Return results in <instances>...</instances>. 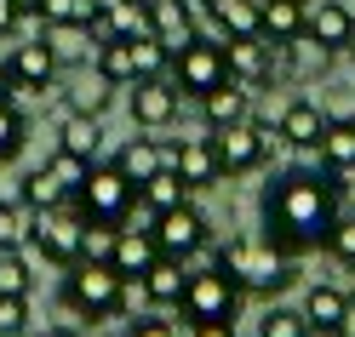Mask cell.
Listing matches in <instances>:
<instances>
[{
    "label": "cell",
    "instance_id": "obj_1",
    "mask_svg": "<svg viewBox=\"0 0 355 337\" xmlns=\"http://www.w3.org/2000/svg\"><path fill=\"white\" fill-rule=\"evenodd\" d=\"M344 206V177L327 166H281L263 183L258 217H263V240L286 257H309L321 252V240L332 229V217Z\"/></svg>",
    "mask_w": 355,
    "mask_h": 337
},
{
    "label": "cell",
    "instance_id": "obj_2",
    "mask_svg": "<svg viewBox=\"0 0 355 337\" xmlns=\"http://www.w3.org/2000/svg\"><path fill=\"white\" fill-rule=\"evenodd\" d=\"M207 263L224 268V275L241 286V298H270L275 303L286 286H298V257L275 252L263 235H230V240H218Z\"/></svg>",
    "mask_w": 355,
    "mask_h": 337
},
{
    "label": "cell",
    "instance_id": "obj_3",
    "mask_svg": "<svg viewBox=\"0 0 355 337\" xmlns=\"http://www.w3.org/2000/svg\"><path fill=\"white\" fill-rule=\"evenodd\" d=\"M58 303L86 326H109L132 309V280H121L109 263H69L58 286Z\"/></svg>",
    "mask_w": 355,
    "mask_h": 337
},
{
    "label": "cell",
    "instance_id": "obj_4",
    "mask_svg": "<svg viewBox=\"0 0 355 337\" xmlns=\"http://www.w3.org/2000/svg\"><path fill=\"white\" fill-rule=\"evenodd\" d=\"M212 149H218V166L224 177H247V172H263L281 149V120H235V126H218L212 131Z\"/></svg>",
    "mask_w": 355,
    "mask_h": 337
},
{
    "label": "cell",
    "instance_id": "obj_5",
    "mask_svg": "<svg viewBox=\"0 0 355 337\" xmlns=\"http://www.w3.org/2000/svg\"><path fill=\"white\" fill-rule=\"evenodd\" d=\"M166 75H172L178 92H184V103H201L212 86H224V80H230L224 40H218V35H189L184 46L166 57Z\"/></svg>",
    "mask_w": 355,
    "mask_h": 337
},
{
    "label": "cell",
    "instance_id": "obj_6",
    "mask_svg": "<svg viewBox=\"0 0 355 337\" xmlns=\"http://www.w3.org/2000/svg\"><path fill=\"white\" fill-rule=\"evenodd\" d=\"M69 200H75V212H80L86 223H115V229H121V223L132 217V206H138V189L121 177L115 161H92Z\"/></svg>",
    "mask_w": 355,
    "mask_h": 337
},
{
    "label": "cell",
    "instance_id": "obj_7",
    "mask_svg": "<svg viewBox=\"0 0 355 337\" xmlns=\"http://www.w3.org/2000/svg\"><path fill=\"white\" fill-rule=\"evenodd\" d=\"M178 314H184L189 326H201V320H241V286L224 275L218 263H201L195 257L189 263V280H184V303H178Z\"/></svg>",
    "mask_w": 355,
    "mask_h": 337
},
{
    "label": "cell",
    "instance_id": "obj_8",
    "mask_svg": "<svg viewBox=\"0 0 355 337\" xmlns=\"http://www.w3.org/2000/svg\"><path fill=\"white\" fill-rule=\"evenodd\" d=\"M80 229H86V217L75 212V200H63V206L29 217V246L24 252L46 257L52 268H69V263H80Z\"/></svg>",
    "mask_w": 355,
    "mask_h": 337
},
{
    "label": "cell",
    "instance_id": "obj_9",
    "mask_svg": "<svg viewBox=\"0 0 355 337\" xmlns=\"http://www.w3.org/2000/svg\"><path fill=\"white\" fill-rule=\"evenodd\" d=\"M155 246H161V257H178V263H195L212 252V217L195 206V200H184V206L161 212V223H155Z\"/></svg>",
    "mask_w": 355,
    "mask_h": 337
},
{
    "label": "cell",
    "instance_id": "obj_10",
    "mask_svg": "<svg viewBox=\"0 0 355 337\" xmlns=\"http://www.w3.org/2000/svg\"><path fill=\"white\" fill-rule=\"evenodd\" d=\"M126 109H132V126L138 131H166L178 115H184V92L172 86V75H144L126 86Z\"/></svg>",
    "mask_w": 355,
    "mask_h": 337
},
{
    "label": "cell",
    "instance_id": "obj_11",
    "mask_svg": "<svg viewBox=\"0 0 355 337\" xmlns=\"http://www.w3.org/2000/svg\"><path fill=\"white\" fill-rule=\"evenodd\" d=\"M304 46H315L321 57L355 46V6H349V0H309V12H304Z\"/></svg>",
    "mask_w": 355,
    "mask_h": 337
},
{
    "label": "cell",
    "instance_id": "obj_12",
    "mask_svg": "<svg viewBox=\"0 0 355 337\" xmlns=\"http://www.w3.org/2000/svg\"><path fill=\"white\" fill-rule=\"evenodd\" d=\"M166 166L189 183V194H195V189H218V183H224V166H218L212 131H207V138H178V143H166Z\"/></svg>",
    "mask_w": 355,
    "mask_h": 337
},
{
    "label": "cell",
    "instance_id": "obj_13",
    "mask_svg": "<svg viewBox=\"0 0 355 337\" xmlns=\"http://www.w3.org/2000/svg\"><path fill=\"white\" fill-rule=\"evenodd\" d=\"M6 63H12L17 92H52V80H58V46H46V35H40V40H24V46H12Z\"/></svg>",
    "mask_w": 355,
    "mask_h": 337
},
{
    "label": "cell",
    "instance_id": "obj_14",
    "mask_svg": "<svg viewBox=\"0 0 355 337\" xmlns=\"http://www.w3.org/2000/svg\"><path fill=\"white\" fill-rule=\"evenodd\" d=\"M218 40H263V0H207Z\"/></svg>",
    "mask_w": 355,
    "mask_h": 337
},
{
    "label": "cell",
    "instance_id": "obj_15",
    "mask_svg": "<svg viewBox=\"0 0 355 337\" xmlns=\"http://www.w3.org/2000/svg\"><path fill=\"white\" fill-rule=\"evenodd\" d=\"M58 154H69V161H86V166H92L98 154H103V115L63 109V120H58Z\"/></svg>",
    "mask_w": 355,
    "mask_h": 337
},
{
    "label": "cell",
    "instance_id": "obj_16",
    "mask_svg": "<svg viewBox=\"0 0 355 337\" xmlns=\"http://www.w3.org/2000/svg\"><path fill=\"white\" fill-rule=\"evenodd\" d=\"M224 57H230V75H235L241 86H252V92H263V86L275 80L270 40H224Z\"/></svg>",
    "mask_w": 355,
    "mask_h": 337
},
{
    "label": "cell",
    "instance_id": "obj_17",
    "mask_svg": "<svg viewBox=\"0 0 355 337\" xmlns=\"http://www.w3.org/2000/svg\"><path fill=\"white\" fill-rule=\"evenodd\" d=\"M184 280H189V263H178V257H155L149 263V275L138 280V298L149 303V309H178L184 303Z\"/></svg>",
    "mask_w": 355,
    "mask_h": 337
},
{
    "label": "cell",
    "instance_id": "obj_18",
    "mask_svg": "<svg viewBox=\"0 0 355 337\" xmlns=\"http://www.w3.org/2000/svg\"><path fill=\"white\" fill-rule=\"evenodd\" d=\"M149 35L161 40L166 52H178L189 35H201V17H195L189 0H149Z\"/></svg>",
    "mask_w": 355,
    "mask_h": 337
},
{
    "label": "cell",
    "instance_id": "obj_19",
    "mask_svg": "<svg viewBox=\"0 0 355 337\" xmlns=\"http://www.w3.org/2000/svg\"><path fill=\"white\" fill-rule=\"evenodd\" d=\"M281 143H293V149H315L321 143V131H327V109L315 98H286L281 109Z\"/></svg>",
    "mask_w": 355,
    "mask_h": 337
},
{
    "label": "cell",
    "instance_id": "obj_20",
    "mask_svg": "<svg viewBox=\"0 0 355 337\" xmlns=\"http://www.w3.org/2000/svg\"><path fill=\"white\" fill-rule=\"evenodd\" d=\"M201 109V120H207V131H218V126H235V120H247L252 115V86H241L235 75L224 80V86H212V92L195 103Z\"/></svg>",
    "mask_w": 355,
    "mask_h": 337
},
{
    "label": "cell",
    "instance_id": "obj_21",
    "mask_svg": "<svg viewBox=\"0 0 355 337\" xmlns=\"http://www.w3.org/2000/svg\"><path fill=\"white\" fill-rule=\"evenodd\" d=\"M315 166L349 177L355 172V115H327V131L315 143Z\"/></svg>",
    "mask_w": 355,
    "mask_h": 337
},
{
    "label": "cell",
    "instance_id": "obj_22",
    "mask_svg": "<svg viewBox=\"0 0 355 337\" xmlns=\"http://www.w3.org/2000/svg\"><path fill=\"white\" fill-rule=\"evenodd\" d=\"M109 161H115V166H121V177H126L132 189H138V183H149V177L166 166V143H161V138H126L115 154H109Z\"/></svg>",
    "mask_w": 355,
    "mask_h": 337
},
{
    "label": "cell",
    "instance_id": "obj_23",
    "mask_svg": "<svg viewBox=\"0 0 355 337\" xmlns=\"http://www.w3.org/2000/svg\"><path fill=\"white\" fill-rule=\"evenodd\" d=\"M161 257V246H155V235H144V229H121V240H115V257H109V268H115L121 280H132L138 286L144 275H149V263Z\"/></svg>",
    "mask_w": 355,
    "mask_h": 337
},
{
    "label": "cell",
    "instance_id": "obj_24",
    "mask_svg": "<svg viewBox=\"0 0 355 337\" xmlns=\"http://www.w3.org/2000/svg\"><path fill=\"white\" fill-rule=\"evenodd\" d=\"M304 12H309V0H263V40L270 46L304 40Z\"/></svg>",
    "mask_w": 355,
    "mask_h": 337
},
{
    "label": "cell",
    "instance_id": "obj_25",
    "mask_svg": "<svg viewBox=\"0 0 355 337\" xmlns=\"http://www.w3.org/2000/svg\"><path fill=\"white\" fill-rule=\"evenodd\" d=\"M92 75H98L103 86H132V80H138V63H132V35L92 46Z\"/></svg>",
    "mask_w": 355,
    "mask_h": 337
},
{
    "label": "cell",
    "instance_id": "obj_26",
    "mask_svg": "<svg viewBox=\"0 0 355 337\" xmlns=\"http://www.w3.org/2000/svg\"><path fill=\"white\" fill-rule=\"evenodd\" d=\"M17 200H24L29 212H52V206L69 200V183H63L52 166H35V172H24V183H17Z\"/></svg>",
    "mask_w": 355,
    "mask_h": 337
},
{
    "label": "cell",
    "instance_id": "obj_27",
    "mask_svg": "<svg viewBox=\"0 0 355 337\" xmlns=\"http://www.w3.org/2000/svg\"><path fill=\"white\" fill-rule=\"evenodd\" d=\"M344 303H349V291H344V286L315 280V286L304 291V303H298V309H304V320H309V326H338V320H344Z\"/></svg>",
    "mask_w": 355,
    "mask_h": 337
},
{
    "label": "cell",
    "instance_id": "obj_28",
    "mask_svg": "<svg viewBox=\"0 0 355 337\" xmlns=\"http://www.w3.org/2000/svg\"><path fill=\"white\" fill-rule=\"evenodd\" d=\"M138 200H144V206H155V212H172V206H184V200H189V183H184L172 166H161L149 183H138Z\"/></svg>",
    "mask_w": 355,
    "mask_h": 337
},
{
    "label": "cell",
    "instance_id": "obj_29",
    "mask_svg": "<svg viewBox=\"0 0 355 337\" xmlns=\"http://www.w3.org/2000/svg\"><path fill=\"white\" fill-rule=\"evenodd\" d=\"M309 331V320H304V309H293V303H263V314H258V337H304Z\"/></svg>",
    "mask_w": 355,
    "mask_h": 337
},
{
    "label": "cell",
    "instance_id": "obj_30",
    "mask_svg": "<svg viewBox=\"0 0 355 337\" xmlns=\"http://www.w3.org/2000/svg\"><path fill=\"white\" fill-rule=\"evenodd\" d=\"M24 143H29V115L6 98V103H0V166L17 161V154H24Z\"/></svg>",
    "mask_w": 355,
    "mask_h": 337
},
{
    "label": "cell",
    "instance_id": "obj_31",
    "mask_svg": "<svg viewBox=\"0 0 355 337\" xmlns=\"http://www.w3.org/2000/svg\"><path fill=\"white\" fill-rule=\"evenodd\" d=\"M321 252H327L332 263L355 268V212H349V206H338V217H332V229H327V240H321Z\"/></svg>",
    "mask_w": 355,
    "mask_h": 337
},
{
    "label": "cell",
    "instance_id": "obj_32",
    "mask_svg": "<svg viewBox=\"0 0 355 337\" xmlns=\"http://www.w3.org/2000/svg\"><path fill=\"white\" fill-rule=\"evenodd\" d=\"M29 206L24 200H0V252H24L29 246Z\"/></svg>",
    "mask_w": 355,
    "mask_h": 337
},
{
    "label": "cell",
    "instance_id": "obj_33",
    "mask_svg": "<svg viewBox=\"0 0 355 337\" xmlns=\"http://www.w3.org/2000/svg\"><path fill=\"white\" fill-rule=\"evenodd\" d=\"M115 240H121L115 223H86L80 229V263H109L115 257Z\"/></svg>",
    "mask_w": 355,
    "mask_h": 337
},
{
    "label": "cell",
    "instance_id": "obj_34",
    "mask_svg": "<svg viewBox=\"0 0 355 337\" xmlns=\"http://www.w3.org/2000/svg\"><path fill=\"white\" fill-rule=\"evenodd\" d=\"M86 12H92V0H46L35 24H40V29H80Z\"/></svg>",
    "mask_w": 355,
    "mask_h": 337
},
{
    "label": "cell",
    "instance_id": "obj_35",
    "mask_svg": "<svg viewBox=\"0 0 355 337\" xmlns=\"http://www.w3.org/2000/svg\"><path fill=\"white\" fill-rule=\"evenodd\" d=\"M0 291H12V298H29L35 291V268L24 252H0Z\"/></svg>",
    "mask_w": 355,
    "mask_h": 337
},
{
    "label": "cell",
    "instance_id": "obj_36",
    "mask_svg": "<svg viewBox=\"0 0 355 337\" xmlns=\"http://www.w3.org/2000/svg\"><path fill=\"white\" fill-rule=\"evenodd\" d=\"M29 331V298L0 291V337H24Z\"/></svg>",
    "mask_w": 355,
    "mask_h": 337
},
{
    "label": "cell",
    "instance_id": "obj_37",
    "mask_svg": "<svg viewBox=\"0 0 355 337\" xmlns=\"http://www.w3.org/2000/svg\"><path fill=\"white\" fill-rule=\"evenodd\" d=\"M109 92H115V86H103V80L75 86V92H69V109H80V115H103V109H109Z\"/></svg>",
    "mask_w": 355,
    "mask_h": 337
},
{
    "label": "cell",
    "instance_id": "obj_38",
    "mask_svg": "<svg viewBox=\"0 0 355 337\" xmlns=\"http://www.w3.org/2000/svg\"><path fill=\"white\" fill-rule=\"evenodd\" d=\"M126 337H184V331H178L172 320H161V309H149L144 320H132V326H126Z\"/></svg>",
    "mask_w": 355,
    "mask_h": 337
},
{
    "label": "cell",
    "instance_id": "obj_39",
    "mask_svg": "<svg viewBox=\"0 0 355 337\" xmlns=\"http://www.w3.org/2000/svg\"><path fill=\"white\" fill-rule=\"evenodd\" d=\"M189 337H241L230 320H201V326H189Z\"/></svg>",
    "mask_w": 355,
    "mask_h": 337
},
{
    "label": "cell",
    "instance_id": "obj_40",
    "mask_svg": "<svg viewBox=\"0 0 355 337\" xmlns=\"http://www.w3.org/2000/svg\"><path fill=\"white\" fill-rule=\"evenodd\" d=\"M17 24H24V12H17V0H0V35H12Z\"/></svg>",
    "mask_w": 355,
    "mask_h": 337
},
{
    "label": "cell",
    "instance_id": "obj_41",
    "mask_svg": "<svg viewBox=\"0 0 355 337\" xmlns=\"http://www.w3.org/2000/svg\"><path fill=\"white\" fill-rule=\"evenodd\" d=\"M6 98H17V80H12V63L0 57V103H6Z\"/></svg>",
    "mask_w": 355,
    "mask_h": 337
},
{
    "label": "cell",
    "instance_id": "obj_42",
    "mask_svg": "<svg viewBox=\"0 0 355 337\" xmlns=\"http://www.w3.org/2000/svg\"><path fill=\"white\" fill-rule=\"evenodd\" d=\"M344 337H355V291H349V303H344V320H338Z\"/></svg>",
    "mask_w": 355,
    "mask_h": 337
},
{
    "label": "cell",
    "instance_id": "obj_43",
    "mask_svg": "<svg viewBox=\"0 0 355 337\" xmlns=\"http://www.w3.org/2000/svg\"><path fill=\"white\" fill-rule=\"evenodd\" d=\"M40 6H46V0H17V12H24V17H40Z\"/></svg>",
    "mask_w": 355,
    "mask_h": 337
},
{
    "label": "cell",
    "instance_id": "obj_44",
    "mask_svg": "<svg viewBox=\"0 0 355 337\" xmlns=\"http://www.w3.org/2000/svg\"><path fill=\"white\" fill-rule=\"evenodd\" d=\"M304 337H344V331H338V326H309Z\"/></svg>",
    "mask_w": 355,
    "mask_h": 337
},
{
    "label": "cell",
    "instance_id": "obj_45",
    "mask_svg": "<svg viewBox=\"0 0 355 337\" xmlns=\"http://www.w3.org/2000/svg\"><path fill=\"white\" fill-rule=\"evenodd\" d=\"M40 337H80V331H75V326H46Z\"/></svg>",
    "mask_w": 355,
    "mask_h": 337
},
{
    "label": "cell",
    "instance_id": "obj_46",
    "mask_svg": "<svg viewBox=\"0 0 355 337\" xmlns=\"http://www.w3.org/2000/svg\"><path fill=\"white\" fill-rule=\"evenodd\" d=\"M201 6H207V0H201Z\"/></svg>",
    "mask_w": 355,
    "mask_h": 337
},
{
    "label": "cell",
    "instance_id": "obj_47",
    "mask_svg": "<svg viewBox=\"0 0 355 337\" xmlns=\"http://www.w3.org/2000/svg\"><path fill=\"white\" fill-rule=\"evenodd\" d=\"M349 6H355V0H349Z\"/></svg>",
    "mask_w": 355,
    "mask_h": 337
}]
</instances>
